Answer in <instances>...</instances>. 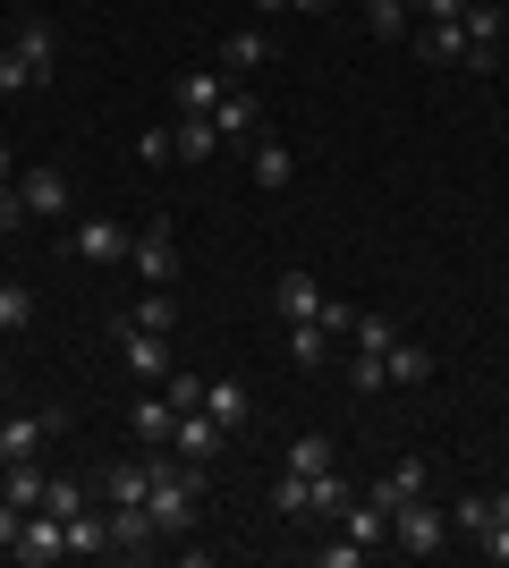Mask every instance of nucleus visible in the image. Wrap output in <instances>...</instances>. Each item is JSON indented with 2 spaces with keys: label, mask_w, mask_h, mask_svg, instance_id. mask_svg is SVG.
I'll return each mask as SVG.
<instances>
[{
  "label": "nucleus",
  "mask_w": 509,
  "mask_h": 568,
  "mask_svg": "<svg viewBox=\"0 0 509 568\" xmlns=\"http://www.w3.org/2000/svg\"><path fill=\"white\" fill-rule=\"evenodd\" d=\"M195 500H204V467H187L179 450H153V493H145V509H153V526L162 535H187L195 526Z\"/></svg>",
  "instance_id": "1"
},
{
  "label": "nucleus",
  "mask_w": 509,
  "mask_h": 568,
  "mask_svg": "<svg viewBox=\"0 0 509 568\" xmlns=\"http://www.w3.org/2000/svg\"><path fill=\"white\" fill-rule=\"evenodd\" d=\"M441 544H450V509H441L434 493L408 500V509H390V551H408V560H434Z\"/></svg>",
  "instance_id": "2"
},
{
  "label": "nucleus",
  "mask_w": 509,
  "mask_h": 568,
  "mask_svg": "<svg viewBox=\"0 0 509 568\" xmlns=\"http://www.w3.org/2000/svg\"><path fill=\"white\" fill-rule=\"evenodd\" d=\"M60 433H69V407H26V416H0V467L34 458L43 442H60Z\"/></svg>",
  "instance_id": "3"
},
{
  "label": "nucleus",
  "mask_w": 509,
  "mask_h": 568,
  "mask_svg": "<svg viewBox=\"0 0 509 568\" xmlns=\"http://www.w3.org/2000/svg\"><path fill=\"white\" fill-rule=\"evenodd\" d=\"M128 272L145 288H179V230H170V221H145L136 246H128Z\"/></svg>",
  "instance_id": "4"
},
{
  "label": "nucleus",
  "mask_w": 509,
  "mask_h": 568,
  "mask_svg": "<svg viewBox=\"0 0 509 568\" xmlns=\"http://www.w3.org/2000/svg\"><path fill=\"white\" fill-rule=\"evenodd\" d=\"M501 9H492V0H467V18H459V34H467V60L459 69H476V77H492L501 69Z\"/></svg>",
  "instance_id": "5"
},
{
  "label": "nucleus",
  "mask_w": 509,
  "mask_h": 568,
  "mask_svg": "<svg viewBox=\"0 0 509 568\" xmlns=\"http://www.w3.org/2000/svg\"><path fill=\"white\" fill-rule=\"evenodd\" d=\"M170 450L187 458V467H213V458L230 450V433H221L204 407H179V425H170Z\"/></svg>",
  "instance_id": "6"
},
{
  "label": "nucleus",
  "mask_w": 509,
  "mask_h": 568,
  "mask_svg": "<svg viewBox=\"0 0 509 568\" xmlns=\"http://www.w3.org/2000/svg\"><path fill=\"white\" fill-rule=\"evenodd\" d=\"M9 560H26V568H51V560H69V526L51 518V509H34V518H26V535L9 544Z\"/></svg>",
  "instance_id": "7"
},
{
  "label": "nucleus",
  "mask_w": 509,
  "mask_h": 568,
  "mask_svg": "<svg viewBox=\"0 0 509 568\" xmlns=\"http://www.w3.org/2000/svg\"><path fill=\"white\" fill-rule=\"evenodd\" d=\"M18 204H26V221H60L69 213V179H60V170H18Z\"/></svg>",
  "instance_id": "8"
},
{
  "label": "nucleus",
  "mask_w": 509,
  "mask_h": 568,
  "mask_svg": "<svg viewBox=\"0 0 509 568\" xmlns=\"http://www.w3.org/2000/svg\"><path fill=\"white\" fill-rule=\"evenodd\" d=\"M272 314H281V332H289V323H315L323 314V281L315 272H281V281H272Z\"/></svg>",
  "instance_id": "9"
},
{
  "label": "nucleus",
  "mask_w": 509,
  "mask_h": 568,
  "mask_svg": "<svg viewBox=\"0 0 509 568\" xmlns=\"http://www.w3.org/2000/svg\"><path fill=\"white\" fill-rule=\"evenodd\" d=\"M69 246H77V263H128V246H136V230H120V221H77V237H69Z\"/></svg>",
  "instance_id": "10"
},
{
  "label": "nucleus",
  "mask_w": 509,
  "mask_h": 568,
  "mask_svg": "<svg viewBox=\"0 0 509 568\" xmlns=\"http://www.w3.org/2000/svg\"><path fill=\"white\" fill-rule=\"evenodd\" d=\"M365 493L383 500V509H408V500H425V493H434V467H425V458H399V467H390V475H374Z\"/></svg>",
  "instance_id": "11"
},
{
  "label": "nucleus",
  "mask_w": 509,
  "mask_h": 568,
  "mask_svg": "<svg viewBox=\"0 0 509 568\" xmlns=\"http://www.w3.org/2000/svg\"><path fill=\"white\" fill-rule=\"evenodd\" d=\"M120 356L136 365V382H162L170 374V339L145 332V323H128V314H120Z\"/></svg>",
  "instance_id": "12"
},
{
  "label": "nucleus",
  "mask_w": 509,
  "mask_h": 568,
  "mask_svg": "<svg viewBox=\"0 0 509 568\" xmlns=\"http://www.w3.org/2000/svg\"><path fill=\"white\" fill-rule=\"evenodd\" d=\"M170 425H179V407L162 399V382H153L145 399H128V433H136L145 450H170Z\"/></svg>",
  "instance_id": "13"
},
{
  "label": "nucleus",
  "mask_w": 509,
  "mask_h": 568,
  "mask_svg": "<svg viewBox=\"0 0 509 568\" xmlns=\"http://www.w3.org/2000/svg\"><path fill=\"white\" fill-rule=\"evenodd\" d=\"M246 69H272L264 26H230V34H221V77H246Z\"/></svg>",
  "instance_id": "14"
},
{
  "label": "nucleus",
  "mask_w": 509,
  "mask_h": 568,
  "mask_svg": "<svg viewBox=\"0 0 509 568\" xmlns=\"http://www.w3.org/2000/svg\"><path fill=\"white\" fill-rule=\"evenodd\" d=\"M339 535H357L365 551H383L390 544V509L374 493H348V509H339Z\"/></svg>",
  "instance_id": "15"
},
{
  "label": "nucleus",
  "mask_w": 509,
  "mask_h": 568,
  "mask_svg": "<svg viewBox=\"0 0 509 568\" xmlns=\"http://www.w3.org/2000/svg\"><path fill=\"white\" fill-rule=\"evenodd\" d=\"M246 144H255V187H264V195H289V179H297V153H289L281 136H264V128H255Z\"/></svg>",
  "instance_id": "16"
},
{
  "label": "nucleus",
  "mask_w": 509,
  "mask_h": 568,
  "mask_svg": "<svg viewBox=\"0 0 509 568\" xmlns=\"http://www.w3.org/2000/svg\"><path fill=\"white\" fill-rule=\"evenodd\" d=\"M383 374L399 382V390H425V382H434V348H425V339H390V348H383Z\"/></svg>",
  "instance_id": "17"
},
{
  "label": "nucleus",
  "mask_w": 509,
  "mask_h": 568,
  "mask_svg": "<svg viewBox=\"0 0 509 568\" xmlns=\"http://www.w3.org/2000/svg\"><path fill=\"white\" fill-rule=\"evenodd\" d=\"M221 94H230V77H221V69H187V77H179V119H213Z\"/></svg>",
  "instance_id": "18"
},
{
  "label": "nucleus",
  "mask_w": 509,
  "mask_h": 568,
  "mask_svg": "<svg viewBox=\"0 0 509 568\" xmlns=\"http://www.w3.org/2000/svg\"><path fill=\"white\" fill-rule=\"evenodd\" d=\"M60 526H69L77 560H102V551H111V509H77V518H60Z\"/></svg>",
  "instance_id": "19"
},
{
  "label": "nucleus",
  "mask_w": 509,
  "mask_h": 568,
  "mask_svg": "<svg viewBox=\"0 0 509 568\" xmlns=\"http://www.w3.org/2000/svg\"><path fill=\"white\" fill-rule=\"evenodd\" d=\"M9 43H18L26 60L43 69V85H51V69H60V34H51V18H18V34H9Z\"/></svg>",
  "instance_id": "20"
},
{
  "label": "nucleus",
  "mask_w": 509,
  "mask_h": 568,
  "mask_svg": "<svg viewBox=\"0 0 509 568\" xmlns=\"http://www.w3.org/2000/svg\"><path fill=\"white\" fill-rule=\"evenodd\" d=\"M204 416H213L221 433H238L246 416H255V407H246V390H238V382H204Z\"/></svg>",
  "instance_id": "21"
},
{
  "label": "nucleus",
  "mask_w": 509,
  "mask_h": 568,
  "mask_svg": "<svg viewBox=\"0 0 509 568\" xmlns=\"http://www.w3.org/2000/svg\"><path fill=\"white\" fill-rule=\"evenodd\" d=\"M43 484H51V475L34 467V458H18V467H0V500H18V509H43Z\"/></svg>",
  "instance_id": "22"
},
{
  "label": "nucleus",
  "mask_w": 509,
  "mask_h": 568,
  "mask_svg": "<svg viewBox=\"0 0 509 568\" xmlns=\"http://www.w3.org/2000/svg\"><path fill=\"white\" fill-rule=\"evenodd\" d=\"M153 493V458H128V467H102V500H145Z\"/></svg>",
  "instance_id": "23"
},
{
  "label": "nucleus",
  "mask_w": 509,
  "mask_h": 568,
  "mask_svg": "<svg viewBox=\"0 0 509 568\" xmlns=\"http://www.w3.org/2000/svg\"><path fill=\"white\" fill-rule=\"evenodd\" d=\"M272 509H281V518H315V475L281 467V484H272Z\"/></svg>",
  "instance_id": "24"
},
{
  "label": "nucleus",
  "mask_w": 509,
  "mask_h": 568,
  "mask_svg": "<svg viewBox=\"0 0 509 568\" xmlns=\"http://www.w3.org/2000/svg\"><path fill=\"white\" fill-rule=\"evenodd\" d=\"M170 144H179V162H213V153H221V128H213V119H179Z\"/></svg>",
  "instance_id": "25"
},
{
  "label": "nucleus",
  "mask_w": 509,
  "mask_h": 568,
  "mask_svg": "<svg viewBox=\"0 0 509 568\" xmlns=\"http://www.w3.org/2000/svg\"><path fill=\"white\" fill-rule=\"evenodd\" d=\"M128 323H145V332H162V339H170V332H179V288H145Z\"/></svg>",
  "instance_id": "26"
},
{
  "label": "nucleus",
  "mask_w": 509,
  "mask_h": 568,
  "mask_svg": "<svg viewBox=\"0 0 509 568\" xmlns=\"http://www.w3.org/2000/svg\"><path fill=\"white\" fill-rule=\"evenodd\" d=\"M213 128H221V144L246 136V128H264V119H255V94H238V85H230V94L213 102Z\"/></svg>",
  "instance_id": "27"
},
{
  "label": "nucleus",
  "mask_w": 509,
  "mask_h": 568,
  "mask_svg": "<svg viewBox=\"0 0 509 568\" xmlns=\"http://www.w3.org/2000/svg\"><path fill=\"white\" fill-rule=\"evenodd\" d=\"M485 526H492V493H459V500H450V535H467V544H476Z\"/></svg>",
  "instance_id": "28"
},
{
  "label": "nucleus",
  "mask_w": 509,
  "mask_h": 568,
  "mask_svg": "<svg viewBox=\"0 0 509 568\" xmlns=\"http://www.w3.org/2000/svg\"><path fill=\"white\" fill-rule=\"evenodd\" d=\"M323 348H332V332H323V323H289V365H297V374H315Z\"/></svg>",
  "instance_id": "29"
},
{
  "label": "nucleus",
  "mask_w": 509,
  "mask_h": 568,
  "mask_svg": "<svg viewBox=\"0 0 509 568\" xmlns=\"http://www.w3.org/2000/svg\"><path fill=\"white\" fill-rule=\"evenodd\" d=\"M34 85H43V69H34L18 43H0V94H34Z\"/></svg>",
  "instance_id": "30"
},
{
  "label": "nucleus",
  "mask_w": 509,
  "mask_h": 568,
  "mask_svg": "<svg viewBox=\"0 0 509 568\" xmlns=\"http://www.w3.org/2000/svg\"><path fill=\"white\" fill-rule=\"evenodd\" d=\"M43 509H51V518H77V509H94V493H85L77 475H51V484H43Z\"/></svg>",
  "instance_id": "31"
},
{
  "label": "nucleus",
  "mask_w": 509,
  "mask_h": 568,
  "mask_svg": "<svg viewBox=\"0 0 509 568\" xmlns=\"http://www.w3.org/2000/svg\"><path fill=\"white\" fill-rule=\"evenodd\" d=\"M289 467L297 475H323V467H332V433H289Z\"/></svg>",
  "instance_id": "32"
},
{
  "label": "nucleus",
  "mask_w": 509,
  "mask_h": 568,
  "mask_svg": "<svg viewBox=\"0 0 509 568\" xmlns=\"http://www.w3.org/2000/svg\"><path fill=\"white\" fill-rule=\"evenodd\" d=\"M34 323V288L26 281H0V332H26Z\"/></svg>",
  "instance_id": "33"
},
{
  "label": "nucleus",
  "mask_w": 509,
  "mask_h": 568,
  "mask_svg": "<svg viewBox=\"0 0 509 568\" xmlns=\"http://www.w3.org/2000/svg\"><path fill=\"white\" fill-rule=\"evenodd\" d=\"M476 551L509 568V493H492V526H485V535H476Z\"/></svg>",
  "instance_id": "34"
},
{
  "label": "nucleus",
  "mask_w": 509,
  "mask_h": 568,
  "mask_svg": "<svg viewBox=\"0 0 509 568\" xmlns=\"http://www.w3.org/2000/svg\"><path fill=\"white\" fill-rule=\"evenodd\" d=\"M365 26H374L383 43H399V34H408V0H365Z\"/></svg>",
  "instance_id": "35"
},
{
  "label": "nucleus",
  "mask_w": 509,
  "mask_h": 568,
  "mask_svg": "<svg viewBox=\"0 0 509 568\" xmlns=\"http://www.w3.org/2000/svg\"><path fill=\"white\" fill-rule=\"evenodd\" d=\"M416 51H425V60H467V34H459V26H425Z\"/></svg>",
  "instance_id": "36"
},
{
  "label": "nucleus",
  "mask_w": 509,
  "mask_h": 568,
  "mask_svg": "<svg viewBox=\"0 0 509 568\" xmlns=\"http://www.w3.org/2000/svg\"><path fill=\"white\" fill-rule=\"evenodd\" d=\"M390 339H399V332H390L383 314H357V323H348V348H365V356H383Z\"/></svg>",
  "instance_id": "37"
},
{
  "label": "nucleus",
  "mask_w": 509,
  "mask_h": 568,
  "mask_svg": "<svg viewBox=\"0 0 509 568\" xmlns=\"http://www.w3.org/2000/svg\"><path fill=\"white\" fill-rule=\"evenodd\" d=\"M162 399H170V407H204V374L170 365V374H162Z\"/></svg>",
  "instance_id": "38"
},
{
  "label": "nucleus",
  "mask_w": 509,
  "mask_h": 568,
  "mask_svg": "<svg viewBox=\"0 0 509 568\" xmlns=\"http://www.w3.org/2000/svg\"><path fill=\"white\" fill-rule=\"evenodd\" d=\"M348 382H357V390H365V399H374V390H390V374H383V356H348Z\"/></svg>",
  "instance_id": "39"
},
{
  "label": "nucleus",
  "mask_w": 509,
  "mask_h": 568,
  "mask_svg": "<svg viewBox=\"0 0 509 568\" xmlns=\"http://www.w3.org/2000/svg\"><path fill=\"white\" fill-rule=\"evenodd\" d=\"M339 509H348V484L323 467V475H315V518H339Z\"/></svg>",
  "instance_id": "40"
},
{
  "label": "nucleus",
  "mask_w": 509,
  "mask_h": 568,
  "mask_svg": "<svg viewBox=\"0 0 509 568\" xmlns=\"http://www.w3.org/2000/svg\"><path fill=\"white\" fill-rule=\"evenodd\" d=\"M136 162H153V170H162V162H179V144H170V128H145V136H136Z\"/></svg>",
  "instance_id": "41"
},
{
  "label": "nucleus",
  "mask_w": 509,
  "mask_h": 568,
  "mask_svg": "<svg viewBox=\"0 0 509 568\" xmlns=\"http://www.w3.org/2000/svg\"><path fill=\"white\" fill-rule=\"evenodd\" d=\"M408 9H425V26H459L467 0H408Z\"/></svg>",
  "instance_id": "42"
},
{
  "label": "nucleus",
  "mask_w": 509,
  "mask_h": 568,
  "mask_svg": "<svg viewBox=\"0 0 509 568\" xmlns=\"http://www.w3.org/2000/svg\"><path fill=\"white\" fill-rule=\"evenodd\" d=\"M365 560V544H357V535H339V544H323V568H357Z\"/></svg>",
  "instance_id": "43"
},
{
  "label": "nucleus",
  "mask_w": 509,
  "mask_h": 568,
  "mask_svg": "<svg viewBox=\"0 0 509 568\" xmlns=\"http://www.w3.org/2000/svg\"><path fill=\"white\" fill-rule=\"evenodd\" d=\"M26 518H34V509H18V500H0V551H9V544L26 535Z\"/></svg>",
  "instance_id": "44"
},
{
  "label": "nucleus",
  "mask_w": 509,
  "mask_h": 568,
  "mask_svg": "<svg viewBox=\"0 0 509 568\" xmlns=\"http://www.w3.org/2000/svg\"><path fill=\"white\" fill-rule=\"evenodd\" d=\"M18 221H26V204H18V179H0V237L18 230Z\"/></svg>",
  "instance_id": "45"
},
{
  "label": "nucleus",
  "mask_w": 509,
  "mask_h": 568,
  "mask_svg": "<svg viewBox=\"0 0 509 568\" xmlns=\"http://www.w3.org/2000/svg\"><path fill=\"white\" fill-rule=\"evenodd\" d=\"M315 323H323V332H332V339H348V323H357V306H332V297H323V314H315Z\"/></svg>",
  "instance_id": "46"
},
{
  "label": "nucleus",
  "mask_w": 509,
  "mask_h": 568,
  "mask_svg": "<svg viewBox=\"0 0 509 568\" xmlns=\"http://www.w3.org/2000/svg\"><path fill=\"white\" fill-rule=\"evenodd\" d=\"M281 9H289V0H255V18H281Z\"/></svg>",
  "instance_id": "47"
},
{
  "label": "nucleus",
  "mask_w": 509,
  "mask_h": 568,
  "mask_svg": "<svg viewBox=\"0 0 509 568\" xmlns=\"http://www.w3.org/2000/svg\"><path fill=\"white\" fill-rule=\"evenodd\" d=\"M0 179H18V153H9V144H0Z\"/></svg>",
  "instance_id": "48"
},
{
  "label": "nucleus",
  "mask_w": 509,
  "mask_h": 568,
  "mask_svg": "<svg viewBox=\"0 0 509 568\" xmlns=\"http://www.w3.org/2000/svg\"><path fill=\"white\" fill-rule=\"evenodd\" d=\"M289 9H332V0H289Z\"/></svg>",
  "instance_id": "49"
},
{
  "label": "nucleus",
  "mask_w": 509,
  "mask_h": 568,
  "mask_svg": "<svg viewBox=\"0 0 509 568\" xmlns=\"http://www.w3.org/2000/svg\"><path fill=\"white\" fill-rule=\"evenodd\" d=\"M0 399H9V365H0Z\"/></svg>",
  "instance_id": "50"
}]
</instances>
